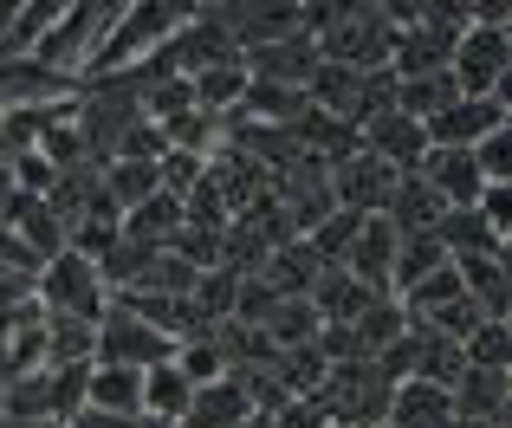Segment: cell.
<instances>
[{"label": "cell", "mask_w": 512, "mask_h": 428, "mask_svg": "<svg viewBox=\"0 0 512 428\" xmlns=\"http://www.w3.org/2000/svg\"><path fill=\"white\" fill-rule=\"evenodd\" d=\"M150 195H156V163H117L111 176H104V202L124 208V214L143 208Z\"/></svg>", "instance_id": "29"}, {"label": "cell", "mask_w": 512, "mask_h": 428, "mask_svg": "<svg viewBox=\"0 0 512 428\" xmlns=\"http://www.w3.org/2000/svg\"><path fill=\"white\" fill-rule=\"evenodd\" d=\"M266 279H273V292L279 299H305V292L318 286V260H312V247H279L273 260H266Z\"/></svg>", "instance_id": "24"}, {"label": "cell", "mask_w": 512, "mask_h": 428, "mask_svg": "<svg viewBox=\"0 0 512 428\" xmlns=\"http://www.w3.org/2000/svg\"><path fill=\"white\" fill-rule=\"evenodd\" d=\"M350 331H357L363 357H383L389 344L409 338V312H402V299H370V305H363V318H357Z\"/></svg>", "instance_id": "19"}, {"label": "cell", "mask_w": 512, "mask_h": 428, "mask_svg": "<svg viewBox=\"0 0 512 428\" xmlns=\"http://www.w3.org/2000/svg\"><path fill=\"white\" fill-rule=\"evenodd\" d=\"M422 182L441 195V208H474L480 202V169H474V150H422Z\"/></svg>", "instance_id": "11"}, {"label": "cell", "mask_w": 512, "mask_h": 428, "mask_svg": "<svg viewBox=\"0 0 512 428\" xmlns=\"http://www.w3.org/2000/svg\"><path fill=\"white\" fill-rule=\"evenodd\" d=\"M91 351H98V325H85V318H52L46 312V364H91Z\"/></svg>", "instance_id": "22"}, {"label": "cell", "mask_w": 512, "mask_h": 428, "mask_svg": "<svg viewBox=\"0 0 512 428\" xmlns=\"http://www.w3.org/2000/svg\"><path fill=\"white\" fill-rule=\"evenodd\" d=\"M448 104H461V85H454V72H428V78H396V98H389V111L415 117V124H428V117H441Z\"/></svg>", "instance_id": "17"}, {"label": "cell", "mask_w": 512, "mask_h": 428, "mask_svg": "<svg viewBox=\"0 0 512 428\" xmlns=\"http://www.w3.org/2000/svg\"><path fill=\"white\" fill-rule=\"evenodd\" d=\"M247 416H253V396L221 377V383H201V390L188 396V409H182L175 428H240Z\"/></svg>", "instance_id": "13"}, {"label": "cell", "mask_w": 512, "mask_h": 428, "mask_svg": "<svg viewBox=\"0 0 512 428\" xmlns=\"http://www.w3.org/2000/svg\"><path fill=\"white\" fill-rule=\"evenodd\" d=\"M72 428H137V422H124V416H104V409H78Z\"/></svg>", "instance_id": "37"}, {"label": "cell", "mask_w": 512, "mask_h": 428, "mask_svg": "<svg viewBox=\"0 0 512 428\" xmlns=\"http://www.w3.org/2000/svg\"><path fill=\"white\" fill-rule=\"evenodd\" d=\"M7 208H13V176L0 169V221H7Z\"/></svg>", "instance_id": "38"}, {"label": "cell", "mask_w": 512, "mask_h": 428, "mask_svg": "<svg viewBox=\"0 0 512 428\" xmlns=\"http://www.w3.org/2000/svg\"><path fill=\"white\" fill-rule=\"evenodd\" d=\"M7 176H13V195H39V202H46V195H52V182H59V169H52L39 150H26V156H13V169H7Z\"/></svg>", "instance_id": "35"}, {"label": "cell", "mask_w": 512, "mask_h": 428, "mask_svg": "<svg viewBox=\"0 0 512 428\" xmlns=\"http://www.w3.org/2000/svg\"><path fill=\"white\" fill-rule=\"evenodd\" d=\"M247 104L260 117H279V124H299L305 111H312V104H305V91H286V85H253L247 78Z\"/></svg>", "instance_id": "32"}, {"label": "cell", "mask_w": 512, "mask_h": 428, "mask_svg": "<svg viewBox=\"0 0 512 428\" xmlns=\"http://www.w3.org/2000/svg\"><path fill=\"white\" fill-rule=\"evenodd\" d=\"M85 409H104V416L137 422V416H143V370H124V364H91Z\"/></svg>", "instance_id": "15"}, {"label": "cell", "mask_w": 512, "mask_h": 428, "mask_svg": "<svg viewBox=\"0 0 512 428\" xmlns=\"http://www.w3.org/2000/svg\"><path fill=\"white\" fill-rule=\"evenodd\" d=\"M363 150H370L376 163H389V169H415V163H422V150H428V137H422V124H415V117L376 111L370 117V143H363Z\"/></svg>", "instance_id": "14"}, {"label": "cell", "mask_w": 512, "mask_h": 428, "mask_svg": "<svg viewBox=\"0 0 512 428\" xmlns=\"http://www.w3.org/2000/svg\"><path fill=\"white\" fill-rule=\"evenodd\" d=\"M33 299L46 305L52 318H85V325H98L104 318V279L85 253H52L39 286H33Z\"/></svg>", "instance_id": "1"}, {"label": "cell", "mask_w": 512, "mask_h": 428, "mask_svg": "<svg viewBox=\"0 0 512 428\" xmlns=\"http://www.w3.org/2000/svg\"><path fill=\"white\" fill-rule=\"evenodd\" d=\"M383 428H454V396L435 390V383H422V377L389 383Z\"/></svg>", "instance_id": "10"}, {"label": "cell", "mask_w": 512, "mask_h": 428, "mask_svg": "<svg viewBox=\"0 0 512 428\" xmlns=\"http://www.w3.org/2000/svg\"><path fill=\"white\" fill-rule=\"evenodd\" d=\"M175 227H182V202H169V195H150L143 208L124 214V227H117V234H124V240H143V247H156V234H175Z\"/></svg>", "instance_id": "28"}, {"label": "cell", "mask_w": 512, "mask_h": 428, "mask_svg": "<svg viewBox=\"0 0 512 428\" xmlns=\"http://www.w3.org/2000/svg\"><path fill=\"white\" fill-rule=\"evenodd\" d=\"M52 416H65V422H72L78 416V409H85V383H91V364H59V370H52Z\"/></svg>", "instance_id": "34"}, {"label": "cell", "mask_w": 512, "mask_h": 428, "mask_svg": "<svg viewBox=\"0 0 512 428\" xmlns=\"http://www.w3.org/2000/svg\"><path fill=\"white\" fill-rule=\"evenodd\" d=\"M435 240H441V247H454V253H506V240L493 234L474 208H448L435 221Z\"/></svg>", "instance_id": "21"}, {"label": "cell", "mask_w": 512, "mask_h": 428, "mask_svg": "<svg viewBox=\"0 0 512 428\" xmlns=\"http://www.w3.org/2000/svg\"><path fill=\"white\" fill-rule=\"evenodd\" d=\"M350 234H357V214H331V221H318L312 227V260L318 266H325V260H344Z\"/></svg>", "instance_id": "36"}, {"label": "cell", "mask_w": 512, "mask_h": 428, "mask_svg": "<svg viewBox=\"0 0 512 428\" xmlns=\"http://www.w3.org/2000/svg\"><path fill=\"white\" fill-rule=\"evenodd\" d=\"M117 13H124V7H91V0H85V7H65L59 20L46 26V39L33 46V59L72 78L78 65H91V52L104 46V26H117Z\"/></svg>", "instance_id": "2"}, {"label": "cell", "mask_w": 512, "mask_h": 428, "mask_svg": "<svg viewBox=\"0 0 512 428\" xmlns=\"http://www.w3.org/2000/svg\"><path fill=\"white\" fill-rule=\"evenodd\" d=\"M182 20H188L182 7H130V13H117V33H104V46L91 52V72H117V65H137L143 52H156Z\"/></svg>", "instance_id": "3"}, {"label": "cell", "mask_w": 512, "mask_h": 428, "mask_svg": "<svg viewBox=\"0 0 512 428\" xmlns=\"http://www.w3.org/2000/svg\"><path fill=\"white\" fill-rule=\"evenodd\" d=\"M221 234H208V227H175L169 234V253L188 266V273H214L221 266V247H214Z\"/></svg>", "instance_id": "31"}, {"label": "cell", "mask_w": 512, "mask_h": 428, "mask_svg": "<svg viewBox=\"0 0 512 428\" xmlns=\"http://www.w3.org/2000/svg\"><path fill=\"white\" fill-rule=\"evenodd\" d=\"M461 351H467L474 370H506V318H480L474 338H467Z\"/></svg>", "instance_id": "33"}, {"label": "cell", "mask_w": 512, "mask_h": 428, "mask_svg": "<svg viewBox=\"0 0 512 428\" xmlns=\"http://www.w3.org/2000/svg\"><path fill=\"white\" fill-rule=\"evenodd\" d=\"M396 247H402V234H396V221H389V214H357V234H350V247H344L350 279H357V286H370V292L389 286Z\"/></svg>", "instance_id": "7"}, {"label": "cell", "mask_w": 512, "mask_h": 428, "mask_svg": "<svg viewBox=\"0 0 512 428\" xmlns=\"http://www.w3.org/2000/svg\"><path fill=\"white\" fill-rule=\"evenodd\" d=\"M441 266H448V247H441L435 234H402V247H396V266H389V286L415 292L428 273H441Z\"/></svg>", "instance_id": "20"}, {"label": "cell", "mask_w": 512, "mask_h": 428, "mask_svg": "<svg viewBox=\"0 0 512 428\" xmlns=\"http://www.w3.org/2000/svg\"><path fill=\"white\" fill-rule=\"evenodd\" d=\"M188 377L175 364H156V370H143V409L150 416H163V422H182V409H188Z\"/></svg>", "instance_id": "26"}, {"label": "cell", "mask_w": 512, "mask_h": 428, "mask_svg": "<svg viewBox=\"0 0 512 428\" xmlns=\"http://www.w3.org/2000/svg\"><path fill=\"white\" fill-rule=\"evenodd\" d=\"M312 292H318V299H312V312H331L338 325H357V318H363V305L376 299V292H370V286H357L350 273H325Z\"/></svg>", "instance_id": "25"}, {"label": "cell", "mask_w": 512, "mask_h": 428, "mask_svg": "<svg viewBox=\"0 0 512 428\" xmlns=\"http://www.w3.org/2000/svg\"><path fill=\"white\" fill-rule=\"evenodd\" d=\"M454 422H506V370H461L454 383Z\"/></svg>", "instance_id": "16"}, {"label": "cell", "mask_w": 512, "mask_h": 428, "mask_svg": "<svg viewBox=\"0 0 512 428\" xmlns=\"http://www.w3.org/2000/svg\"><path fill=\"white\" fill-rule=\"evenodd\" d=\"M98 364H124V370H156V364H169L175 357V338H163L156 325H143V318H130V312H117V305H104V318H98Z\"/></svg>", "instance_id": "4"}, {"label": "cell", "mask_w": 512, "mask_h": 428, "mask_svg": "<svg viewBox=\"0 0 512 428\" xmlns=\"http://www.w3.org/2000/svg\"><path fill=\"white\" fill-rule=\"evenodd\" d=\"M266 338H273L279 351H292V344H312V338H318L312 299H279L273 312H266Z\"/></svg>", "instance_id": "27"}, {"label": "cell", "mask_w": 512, "mask_h": 428, "mask_svg": "<svg viewBox=\"0 0 512 428\" xmlns=\"http://www.w3.org/2000/svg\"><path fill=\"white\" fill-rule=\"evenodd\" d=\"M188 91H195V104H201V111H221V104H234V98H247V65H240V59H221V65H201V72H195V85H188Z\"/></svg>", "instance_id": "23"}, {"label": "cell", "mask_w": 512, "mask_h": 428, "mask_svg": "<svg viewBox=\"0 0 512 428\" xmlns=\"http://www.w3.org/2000/svg\"><path fill=\"white\" fill-rule=\"evenodd\" d=\"M7 20H13V13H7V7H0V33H7Z\"/></svg>", "instance_id": "39"}, {"label": "cell", "mask_w": 512, "mask_h": 428, "mask_svg": "<svg viewBox=\"0 0 512 428\" xmlns=\"http://www.w3.org/2000/svg\"><path fill=\"white\" fill-rule=\"evenodd\" d=\"M454 20L461 13H422V26L415 33H396V65L389 72L396 78H428V72H448V59H454Z\"/></svg>", "instance_id": "6"}, {"label": "cell", "mask_w": 512, "mask_h": 428, "mask_svg": "<svg viewBox=\"0 0 512 428\" xmlns=\"http://www.w3.org/2000/svg\"><path fill=\"white\" fill-rule=\"evenodd\" d=\"M396 169L389 163H376L370 150H357L350 163H338V195H331V208L338 214H383L389 208V195H396Z\"/></svg>", "instance_id": "9"}, {"label": "cell", "mask_w": 512, "mask_h": 428, "mask_svg": "<svg viewBox=\"0 0 512 428\" xmlns=\"http://www.w3.org/2000/svg\"><path fill=\"white\" fill-rule=\"evenodd\" d=\"M493 130H506V98H461L441 117H428L422 137H435L428 150H467V143L493 137Z\"/></svg>", "instance_id": "8"}, {"label": "cell", "mask_w": 512, "mask_h": 428, "mask_svg": "<svg viewBox=\"0 0 512 428\" xmlns=\"http://www.w3.org/2000/svg\"><path fill=\"white\" fill-rule=\"evenodd\" d=\"M169 364L188 377V390H201V383H221V364H227V357H221V344H214V338H188V344H175Z\"/></svg>", "instance_id": "30"}, {"label": "cell", "mask_w": 512, "mask_h": 428, "mask_svg": "<svg viewBox=\"0 0 512 428\" xmlns=\"http://www.w3.org/2000/svg\"><path fill=\"white\" fill-rule=\"evenodd\" d=\"M312 72H318V52L305 46L299 33H286V39H273V46H260V52H253V65H247L253 85H286V91H299Z\"/></svg>", "instance_id": "12"}, {"label": "cell", "mask_w": 512, "mask_h": 428, "mask_svg": "<svg viewBox=\"0 0 512 428\" xmlns=\"http://www.w3.org/2000/svg\"><path fill=\"white\" fill-rule=\"evenodd\" d=\"M461 370H467V351H461L454 338H435V331H415V370H409V377L435 383V390H454V383H461Z\"/></svg>", "instance_id": "18"}, {"label": "cell", "mask_w": 512, "mask_h": 428, "mask_svg": "<svg viewBox=\"0 0 512 428\" xmlns=\"http://www.w3.org/2000/svg\"><path fill=\"white\" fill-rule=\"evenodd\" d=\"M506 26H480V33H461L454 39V85H461V98H506Z\"/></svg>", "instance_id": "5"}]
</instances>
